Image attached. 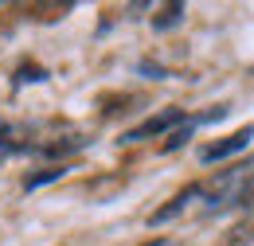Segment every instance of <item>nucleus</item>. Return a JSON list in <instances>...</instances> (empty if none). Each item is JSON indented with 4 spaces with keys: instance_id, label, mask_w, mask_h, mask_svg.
Listing matches in <instances>:
<instances>
[{
    "instance_id": "f257e3e1",
    "label": "nucleus",
    "mask_w": 254,
    "mask_h": 246,
    "mask_svg": "<svg viewBox=\"0 0 254 246\" xmlns=\"http://www.w3.org/2000/svg\"><path fill=\"white\" fill-rule=\"evenodd\" d=\"M180 122H188V114H184V110H164V114H157V118H145L141 125L126 129V133H122V141H126V145H137V141H149V137H160V133L176 129Z\"/></svg>"
},
{
    "instance_id": "f03ea898",
    "label": "nucleus",
    "mask_w": 254,
    "mask_h": 246,
    "mask_svg": "<svg viewBox=\"0 0 254 246\" xmlns=\"http://www.w3.org/2000/svg\"><path fill=\"white\" fill-rule=\"evenodd\" d=\"M251 141H254V125H243V129H235L231 137L215 141V145H203V149H199V160H203V164H215V160H227V156H235V153H247Z\"/></svg>"
},
{
    "instance_id": "7ed1b4c3",
    "label": "nucleus",
    "mask_w": 254,
    "mask_h": 246,
    "mask_svg": "<svg viewBox=\"0 0 254 246\" xmlns=\"http://www.w3.org/2000/svg\"><path fill=\"white\" fill-rule=\"evenodd\" d=\"M199 191H203V187H199V184L184 187V191H180V195H176V199H172L168 207H160V211H153V215H149V227H160V223H168V219H172V215H180V211L188 207V203H191V199H195V195H199Z\"/></svg>"
},
{
    "instance_id": "20e7f679",
    "label": "nucleus",
    "mask_w": 254,
    "mask_h": 246,
    "mask_svg": "<svg viewBox=\"0 0 254 246\" xmlns=\"http://www.w3.org/2000/svg\"><path fill=\"white\" fill-rule=\"evenodd\" d=\"M231 203H235V207H254V168L251 172L239 168V184L231 191Z\"/></svg>"
},
{
    "instance_id": "39448f33",
    "label": "nucleus",
    "mask_w": 254,
    "mask_h": 246,
    "mask_svg": "<svg viewBox=\"0 0 254 246\" xmlns=\"http://www.w3.org/2000/svg\"><path fill=\"white\" fill-rule=\"evenodd\" d=\"M180 20H184V4H164V8H160V16L153 20V28H157V31H168V28H176Z\"/></svg>"
},
{
    "instance_id": "423d86ee",
    "label": "nucleus",
    "mask_w": 254,
    "mask_h": 246,
    "mask_svg": "<svg viewBox=\"0 0 254 246\" xmlns=\"http://www.w3.org/2000/svg\"><path fill=\"white\" fill-rule=\"evenodd\" d=\"M59 176H66V168H43L39 176H28V180H24V187H28V191H35L39 184H51V180H59Z\"/></svg>"
},
{
    "instance_id": "0eeeda50",
    "label": "nucleus",
    "mask_w": 254,
    "mask_h": 246,
    "mask_svg": "<svg viewBox=\"0 0 254 246\" xmlns=\"http://www.w3.org/2000/svg\"><path fill=\"white\" fill-rule=\"evenodd\" d=\"M141 246H168L164 239H153V243H141Z\"/></svg>"
}]
</instances>
